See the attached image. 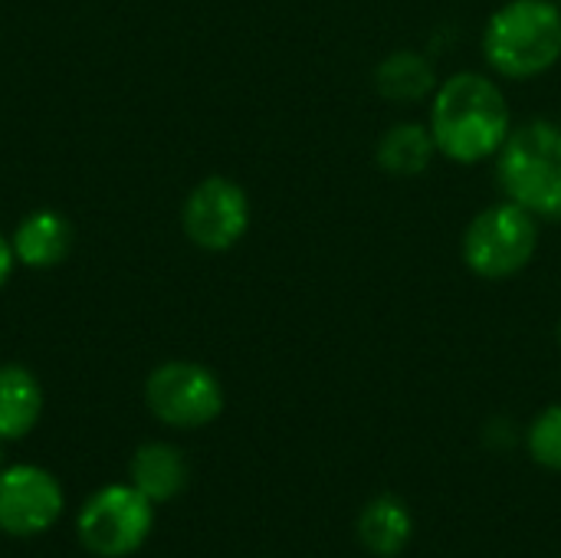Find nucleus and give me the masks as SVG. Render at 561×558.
I'll return each instance as SVG.
<instances>
[{
	"instance_id": "nucleus-1",
	"label": "nucleus",
	"mask_w": 561,
	"mask_h": 558,
	"mask_svg": "<svg viewBox=\"0 0 561 558\" xmlns=\"http://www.w3.org/2000/svg\"><path fill=\"white\" fill-rule=\"evenodd\" d=\"M513 132L506 92L496 79L463 69L431 95V135L437 155L454 164H480L500 155Z\"/></svg>"
},
{
	"instance_id": "nucleus-2",
	"label": "nucleus",
	"mask_w": 561,
	"mask_h": 558,
	"mask_svg": "<svg viewBox=\"0 0 561 558\" xmlns=\"http://www.w3.org/2000/svg\"><path fill=\"white\" fill-rule=\"evenodd\" d=\"M483 56L510 82L546 76L561 59V7L556 0H506L483 26Z\"/></svg>"
},
{
	"instance_id": "nucleus-3",
	"label": "nucleus",
	"mask_w": 561,
	"mask_h": 558,
	"mask_svg": "<svg viewBox=\"0 0 561 558\" xmlns=\"http://www.w3.org/2000/svg\"><path fill=\"white\" fill-rule=\"evenodd\" d=\"M496 184L506 201L539 224L561 220V122L533 118L510 132L496 155Z\"/></svg>"
},
{
	"instance_id": "nucleus-4",
	"label": "nucleus",
	"mask_w": 561,
	"mask_h": 558,
	"mask_svg": "<svg viewBox=\"0 0 561 558\" xmlns=\"http://www.w3.org/2000/svg\"><path fill=\"white\" fill-rule=\"evenodd\" d=\"M539 250V220L513 201L483 207L463 230L460 257L480 280L500 283L519 276Z\"/></svg>"
},
{
	"instance_id": "nucleus-5",
	"label": "nucleus",
	"mask_w": 561,
	"mask_h": 558,
	"mask_svg": "<svg viewBox=\"0 0 561 558\" xmlns=\"http://www.w3.org/2000/svg\"><path fill=\"white\" fill-rule=\"evenodd\" d=\"M154 503L131 483H105L76 513V539L95 558L135 556L154 533Z\"/></svg>"
},
{
	"instance_id": "nucleus-6",
	"label": "nucleus",
	"mask_w": 561,
	"mask_h": 558,
	"mask_svg": "<svg viewBox=\"0 0 561 558\" xmlns=\"http://www.w3.org/2000/svg\"><path fill=\"white\" fill-rule=\"evenodd\" d=\"M224 405H227V395H224L220 378L201 362L171 358V362H161L145 378V408L164 428H174V431L207 428L224 414Z\"/></svg>"
},
{
	"instance_id": "nucleus-7",
	"label": "nucleus",
	"mask_w": 561,
	"mask_h": 558,
	"mask_svg": "<svg viewBox=\"0 0 561 558\" xmlns=\"http://www.w3.org/2000/svg\"><path fill=\"white\" fill-rule=\"evenodd\" d=\"M66 513V493L56 474L39 464L0 467V533L33 539L49 533Z\"/></svg>"
},
{
	"instance_id": "nucleus-8",
	"label": "nucleus",
	"mask_w": 561,
	"mask_h": 558,
	"mask_svg": "<svg viewBox=\"0 0 561 558\" xmlns=\"http://www.w3.org/2000/svg\"><path fill=\"white\" fill-rule=\"evenodd\" d=\"M181 227L197 250L224 253L233 250L250 230V197L230 178H204L184 201Z\"/></svg>"
},
{
	"instance_id": "nucleus-9",
	"label": "nucleus",
	"mask_w": 561,
	"mask_h": 558,
	"mask_svg": "<svg viewBox=\"0 0 561 558\" xmlns=\"http://www.w3.org/2000/svg\"><path fill=\"white\" fill-rule=\"evenodd\" d=\"M187 457L181 447L168 441H148L131 454L128 464V483L145 493L154 506L171 503L184 493L187 487Z\"/></svg>"
},
{
	"instance_id": "nucleus-10",
	"label": "nucleus",
	"mask_w": 561,
	"mask_h": 558,
	"mask_svg": "<svg viewBox=\"0 0 561 558\" xmlns=\"http://www.w3.org/2000/svg\"><path fill=\"white\" fill-rule=\"evenodd\" d=\"M72 224L56 210H33L10 237L16 263L30 270H53L72 253Z\"/></svg>"
},
{
	"instance_id": "nucleus-11",
	"label": "nucleus",
	"mask_w": 561,
	"mask_h": 558,
	"mask_svg": "<svg viewBox=\"0 0 561 558\" xmlns=\"http://www.w3.org/2000/svg\"><path fill=\"white\" fill-rule=\"evenodd\" d=\"M355 533L375 558H398L411 546V536H414L411 506L394 493H378L358 513Z\"/></svg>"
},
{
	"instance_id": "nucleus-12",
	"label": "nucleus",
	"mask_w": 561,
	"mask_h": 558,
	"mask_svg": "<svg viewBox=\"0 0 561 558\" xmlns=\"http://www.w3.org/2000/svg\"><path fill=\"white\" fill-rule=\"evenodd\" d=\"M43 385L26 365H0V444L23 441L43 418Z\"/></svg>"
},
{
	"instance_id": "nucleus-13",
	"label": "nucleus",
	"mask_w": 561,
	"mask_h": 558,
	"mask_svg": "<svg viewBox=\"0 0 561 558\" xmlns=\"http://www.w3.org/2000/svg\"><path fill=\"white\" fill-rule=\"evenodd\" d=\"M437 86V69L421 49H394L375 69V89L388 102H424Z\"/></svg>"
},
{
	"instance_id": "nucleus-14",
	"label": "nucleus",
	"mask_w": 561,
	"mask_h": 558,
	"mask_svg": "<svg viewBox=\"0 0 561 558\" xmlns=\"http://www.w3.org/2000/svg\"><path fill=\"white\" fill-rule=\"evenodd\" d=\"M437 158V145L431 125L424 122H394L375 148V161L381 171L394 178H417Z\"/></svg>"
},
{
	"instance_id": "nucleus-15",
	"label": "nucleus",
	"mask_w": 561,
	"mask_h": 558,
	"mask_svg": "<svg viewBox=\"0 0 561 558\" xmlns=\"http://www.w3.org/2000/svg\"><path fill=\"white\" fill-rule=\"evenodd\" d=\"M526 451L536 460V467L561 474V405L542 408L533 424L526 428Z\"/></svg>"
},
{
	"instance_id": "nucleus-16",
	"label": "nucleus",
	"mask_w": 561,
	"mask_h": 558,
	"mask_svg": "<svg viewBox=\"0 0 561 558\" xmlns=\"http://www.w3.org/2000/svg\"><path fill=\"white\" fill-rule=\"evenodd\" d=\"M13 263H16L13 247H10V240L0 234V289L7 286V280H10V273H13Z\"/></svg>"
},
{
	"instance_id": "nucleus-17",
	"label": "nucleus",
	"mask_w": 561,
	"mask_h": 558,
	"mask_svg": "<svg viewBox=\"0 0 561 558\" xmlns=\"http://www.w3.org/2000/svg\"><path fill=\"white\" fill-rule=\"evenodd\" d=\"M559 345H561V322H559Z\"/></svg>"
},
{
	"instance_id": "nucleus-18",
	"label": "nucleus",
	"mask_w": 561,
	"mask_h": 558,
	"mask_svg": "<svg viewBox=\"0 0 561 558\" xmlns=\"http://www.w3.org/2000/svg\"><path fill=\"white\" fill-rule=\"evenodd\" d=\"M556 3H559V7H561V0H556Z\"/></svg>"
}]
</instances>
